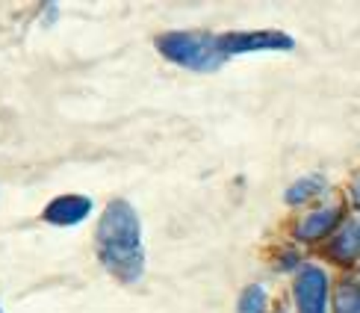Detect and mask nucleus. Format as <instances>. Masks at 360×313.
Listing matches in <instances>:
<instances>
[{
  "label": "nucleus",
  "instance_id": "nucleus-1",
  "mask_svg": "<svg viewBox=\"0 0 360 313\" xmlns=\"http://www.w3.org/2000/svg\"><path fill=\"white\" fill-rule=\"evenodd\" d=\"M95 255L101 266L122 284H136L145 272V245H142V222L133 204L115 198L98 219L95 231Z\"/></svg>",
  "mask_w": 360,
  "mask_h": 313
},
{
  "label": "nucleus",
  "instance_id": "nucleus-2",
  "mask_svg": "<svg viewBox=\"0 0 360 313\" xmlns=\"http://www.w3.org/2000/svg\"><path fill=\"white\" fill-rule=\"evenodd\" d=\"M157 51L169 59V63L198 71V74H210L219 71L228 56H224L219 36L213 33H198V30H169V33L157 36Z\"/></svg>",
  "mask_w": 360,
  "mask_h": 313
},
{
  "label": "nucleus",
  "instance_id": "nucleus-3",
  "mask_svg": "<svg viewBox=\"0 0 360 313\" xmlns=\"http://www.w3.org/2000/svg\"><path fill=\"white\" fill-rule=\"evenodd\" d=\"M219 44L228 59L245 53H290L295 51V39L281 33V30H254V33H221Z\"/></svg>",
  "mask_w": 360,
  "mask_h": 313
},
{
  "label": "nucleus",
  "instance_id": "nucleus-4",
  "mask_svg": "<svg viewBox=\"0 0 360 313\" xmlns=\"http://www.w3.org/2000/svg\"><path fill=\"white\" fill-rule=\"evenodd\" d=\"M292 293L298 313H328V275L322 266L304 263L295 275Z\"/></svg>",
  "mask_w": 360,
  "mask_h": 313
},
{
  "label": "nucleus",
  "instance_id": "nucleus-5",
  "mask_svg": "<svg viewBox=\"0 0 360 313\" xmlns=\"http://www.w3.org/2000/svg\"><path fill=\"white\" fill-rule=\"evenodd\" d=\"M89 213H92V198L59 196L41 210V219L48 222V225H56V228H71V225H80Z\"/></svg>",
  "mask_w": 360,
  "mask_h": 313
},
{
  "label": "nucleus",
  "instance_id": "nucleus-6",
  "mask_svg": "<svg viewBox=\"0 0 360 313\" xmlns=\"http://www.w3.org/2000/svg\"><path fill=\"white\" fill-rule=\"evenodd\" d=\"M342 210L334 204V207H319V210H313L302 225L295 228V236L298 240H319V236L325 234H331L337 228V222H340Z\"/></svg>",
  "mask_w": 360,
  "mask_h": 313
},
{
  "label": "nucleus",
  "instance_id": "nucleus-7",
  "mask_svg": "<svg viewBox=\"0 0 360 313\" xmlns=\"http://www.w3.org/2000/svg\"><path fill=\"white\" fill-rule=\"evenodd\" d=\"M331 255L337 260H354V257H360V219L349 222V225L334 236Z\"/></svg>",
  "mask_w": 360,
  "mask_h": 313
},
{
  "label": "nucleus",
  "instance_id": "nucleus-8",
  "mask_svg": "<svg viewBox=\"0 0 360 313\" xmlns=\"http://www.w3.org/2000/svg\"><path fill=\"white\" fill-rule=\"evenodd\" d=\"M325 192V181L319 174H313V177H302V181H295L290 189H287V196H283V201L287 204H304V201H310V198H316V196H322Z\"/></svg>",
  "mask_w": 360,
  "mask_h": 313
},
{
  "label": "nucleus",
  "instance_id": "nucleus-9",
  "mask_svg": "<svg viewBox=\"0 0 360 313\" xmlns=\"http://www.w3.org/2000/svg\"><path fill=\"white\" fill-rule=\"evenodd\" d=\"M334 313H360V284L342 281L334 290Z\"/></svg>",
  "mask_w": 360,
  "mask_h": 313
},
{
  "label": "nucleus",
  "instance_id": "nucleus-10",
  "mask_svg": "<svg viewBox=\"0 0 360 313\" xmlns=\"http://www.w3.org/2000/svg\"><path fill=\"white\" fill-rule=\"evenodd\" d=\"M266 310H269V295H266L263 284H248L239 293L236 313H266Z\"/></svg>",
  "mask_w": 360,
  "mask_h": 313
},
{
  "label": "nucleus",
  "instance_id": "nucleus-11",
  "mask_svg": "<svg viewBox=\"0 0 360 313\" xmlns=\"http://www.w3.org/2000/svg\"><path fill=\"white\" fill-rule=\"evenodd\" d=\"M352 201H354V207L360 210V172L352 177Z\"/></svg>",
  "mask_w": 360,
  "mask_h": 313
},
{
  "label": "nucleus",
  "instance_id": "nucleus-12",
  "mask_svg": "<svg viewBox=\"0 0 360 313\" xmlns=\"http://www.w3.org/2000/svg\"><path fill=\"white\" fill-rule=\"evenodd\" d=\"M278 313H283V310H278Z\"/></svg>",
  "mask_w": 360,
  "mask_h": 313
},
{
  "label": "nucleus",
  "instance_id": "nucleus-13",
  "mask_svg": "<svg viewBox=\"0 0 360 313\" xmlns=\"http://www.w3.org/2000/svg\"><path fill=\"white\" fill-rule=\"evenodd\" d=\"M0 313H4V310H0Z\"/></svg>",
  "mask_w": 360,
  "mask_h": 313
}]
</instances>
